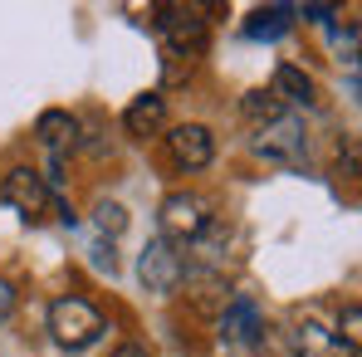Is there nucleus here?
<instances>
[{
  "mask_svg": "<svg viewBox=\"0 0 362 357\" xmlns=\"http://www.w3.org/2000/svg\"><path fill=\"white\" fill-rule=\"evenodd\" d=\"M303 122L294 118H279L269 122V127H259V137H255V157H264V162H279V167H294L303 157Z\"/></svg>",
  "mask_w": 362,
  "mask_h": 357,
  "instance_id": "nucleus-7",
  "label": "nucleus"
},
{
  "mask_svg": "<svg viewBox=\"0 0 362 357\" xmlns=\"http://www.w3.org/2000/svg\"><path fill=\"white\" fill-rule=\"evenodd\" d=\"M108 357H152V353H147V348H142V343H122L118 353H108Z\"/></svg>",
  "mask_w": 362,
  "mask_h": 357,
  "instance_id": "nucleus-21",
  "label": "nucleus"
},
{
  "mask_svg": "<svg viewBox=\"0 0 362 357\" xmlns=\"http://www.w3.org/2000/svg\"><path fill=\"white\" fill-rule=\"evenodd\" d=\"M157 221H162L167 245H172V240L191 245V240H201V230L211 226V206H206V196H196V191H172V196L162 201Z\"/></svg>",
  "mask_w": 362,
  "mask_h": 357,
  "instance_id": "nucleus-3",
  "label": "nucleus"
},
{
  "mask_svg": "<svg viewBox=\"0 0 362 357\" xmlns=\"http://www.w3.org/2000/svg\"><path fill=\"white\" fill-rule=\"evenodd\" d=\"M294 15H303V20H318V25H328V20H333V5H303V10H294Z\"/></svg>",
  "mask_w": 362,
  "mask_h": 357,
  "instance_id": "nucleus-20",
  "label": "nucleus"
},
{
  "mask_svg": "<svg viewBox=\"0 0 362 357\" xmlns=\"http://www.w3.org/2000/svg\"><path fill=\"white\" fill-rule=\"evenodd\" d=\"M10 313H15V284H10V279H0V323H5Z\"/></svg>",
  "mask_w": 362,
  "mask_h": 357,
  "instance_id": "nucleus-19",
  "label": "nucleus"
},
{
  "mask_svg": "<svg viewBox=\"0 0 362 357\" xmlns=\"http://www.w3.org/2000/svg\"><path fill=\"white\" fill-rule=\"evenodd\" d=\"M157 30L172 54H196L206 45V15L196 5H157Z\"/></svg>",
  "mask_w": 362,
  "mask_h": 357,
  "instance_id": "nucleus-5",
  "label": "nucleus"
},
{
  "mask_svg": "<svg viewBox=\"0 0 362 357\" xmlns=\"http://www.w3.org/2000/svg\"><path fill=\"white\" fill-rule=\"evenodd\" d=\"M93 226H98L103 235H122V230H127V211H122L118 201H98V211H93Z\"/></svg>",
  "mask_w": 362,
  "mask_h": 357,
  "instance_id": "nucleus-17",
  "label": "nucleus"
},
{
  "mask_svg": "<svg viewBox=\"0 0 362 357\" xmlns=\"http://www.w3.org/2000/svg\"><path fill=\"white\" fill-rule=\"evenodd\" d=\"M162 122H167V98H162V93H142V98L127 103V113H122V132L137 137V142H147V137L162 132Z\"/></svg>",
  "mask_w": 362,
  "mask_h": 357,
  "instance_id": "nucleus-8",
  "label": "nucleus"
},
{
  "mask_svg": "<svg viewBox=\"0 0 362 357\" xmlns=\"http://www.w3.org/2000/svg\"><path fill=\"white\" fill-rule=\"evenodd\" d=\"M255 357H299V353H294L289 333H279V328H259V333H255Z\"/></svg>",
  "mask_w": 362,
  "mask_h": 357,
  "instance_id": "nucleus-16",
  "label": "nucleus"
},
{
  "mask_svg": "<svg viewBox=\"0 0 362 357\" xmlns=\"http://www.w3.org/2000/svg\"><path fill=\"white\" fill-rule=\"evenodd\" d=\"M279 103H303V108H313L318 103V83L303 74V69H294V64H279L274 69V88H269Z\"/></svg>",
  "mask_w": 362,
  "mask_h": 357,
  "instance_id": "nucleus-12",
  "label": "nucleus"
},
{
  "mask_svg": "<svg viewBox=\"0 0 362 357\" xmlns=\"http://www.w3.org/2000/svg\"><path fill=\"white\" fill-rule=\"evenodd\" d=\"M0 196H5V206H10V211H20L30 226H35V221H45V216L54 211V191L45 186V177H40L35 167H10L5 181H0Z\"/></svg>",
  "mask_w": 362,
  "mask_h": 357,
  "instance_id": "nucleus-2",
  "label": "nucleus"
},
{
  "mask_svg": "<svg viewBox=\"0 0 362 357\" xmlns=\"http://www.w3.org/2000/svg\"><path fill=\"white\" fill-rule=\"evenodd\" d=\"M49 333H54V343H59V348L78 353V348H88V343H98V338H103V313H98L88 298L64 294V298L49 303Z\"/></svg>",
  "mask_w": 362,
  "mask_h": 357,
  "instance_id": "nucleus-1",
  "label": "nucleus"
},
{
  "mask_svg": "<svg viewBox=\"0 0 362 357\" xmlns=\"http://www.w3.org/2000/svg\"><path fill=\"white\" fill-rule=\"evenodd\" d=\"M338 343L358 353V343H362V308H358V303L343 308V318H338Z\"/></svg>",
  "mask_w": 362,
  "mask_h": 357,
  "instance_id": "nucleus-18",
  "label": "nucleus"
},
{
  "mask_svg": "<svg viewBox=\"0 0 362 357\" xmlns=\"http://www.w3.org/2000/svg\"><path fill=\"white\" fill-rule=\"evenodd\" d=\"M289 343H294V353H299V357H353V348H343L338 333L323 328L318 318H303L299 328L289 333Z\"/></svg>",
  "mask_w": 362,
  "mask_h": 357,
  "instance_id": "nucleus-9",
  "label": "nucleus"
},
{
  "mask_svg": "<svg viewBox=\"0 0 362 357\" xmlns=\"http://www.w3.org/2000/svg\"><path fill=\"white\" fill-rule=\"evenodd\" d=\"M240 113L255 122V127H269V122L284 118V103H279V98H274L269 88H250V93L240 98Z\"/></svg>",
  "mask_w": 362,
  "mask_h": 357,
  "instance_id": "nucleus-14",
  "label": "nucleus"
},
{
  "mask_svg": "<svg viewBox=\"0 0 362 357\" xmlns=\"http://www.w3.org/2000/svg\"><path fill=\"white\" fill-rule=\"evenodd\" d=\"M35 137L45 142L49 157H59V162H64V152L78 147V118H69L64 108H49V113H40V122H35Z\"/></svg>",
  "mask_w": 362,
  "mask_h": 357,
  "instance_id": "nucleus-10",
  "label": "nucleus"
},
{
  "mask_svg": "<svg viewBox=\"0 0 362 357\" xmlns=\"http://www.w3.org/2000/svg\"><path fill=\"white\" fill-rule=\"evenodd\" d=\"M191 289H196V308H206V313H221V308L230 303L226 284H221V274H196Z\"/></svg>",
  "mask_w": 362,
  "mask_h": 357,
  "instance_id": "nucleus-15",
  "label": "nucleus"
},
{
  "mask_svg": "<svg viewBox=\"0 0 362 357\" xmlns=\"http://www.w3.org/2000/svg\"><path fill=\"white\" fill-rule=\"evenodd\" d=\"M294 30V5H259L250 20H245V35L250 40H279Z\"/></svg>",
  "mask_w": 362,
  "mask_h": 357,
  "instance_id": "nucleus-13",
  "label": "nucleus"
},
{
  "mask_svg": "<svg viewBox=\"0 0 362 357\" xmlns=\"http://www.w3.org/2000/svg\"><path fill=\"white\" fill-rule=\"evenodd\" d=\"M137 274H142V284H147L152 294H177L181 284H186V259L177 254V245L152 240V245L142 250V259H137Z\"/></svg>",
  "mask_w": 362,
  "mask_h": 357,
  "instance_id": "nucleus-4",
  "label": "nucleus"
},
{
  "mask_svg": "<svg viewBox=\"0 0 362 357\" xmlns=\"http://www.w3.org/2000/svg\"><path fill=\"white\" fill-rule=\"evenodd\" d=\"M167 157H172V167H181V172L211 167V157H216L211 127H201V122H177V127L167 132Z\"/></svg>",
  "mask_w": 362,
  "mask_h": 357,
  "instance_id": "nucleus-6",
  "label": "nucleus"
},
{
  "mask_svg": "<svg viewBox=\"0 0 362 357\" xmlns=\"http://www.w3.org/2000/svg\"><path fill=\"white\" fill-rule=\"evenodd\" d=\"M259 328H264V323H259V308H255L250 298H230V303L221 308V338H226V343H255Z\"/></svg>",
  "mask_w": 362,
  "mask_h": 357,
  "instance_id": "nucleus-11",
  "label": "nucleus"
}]
</instances>
